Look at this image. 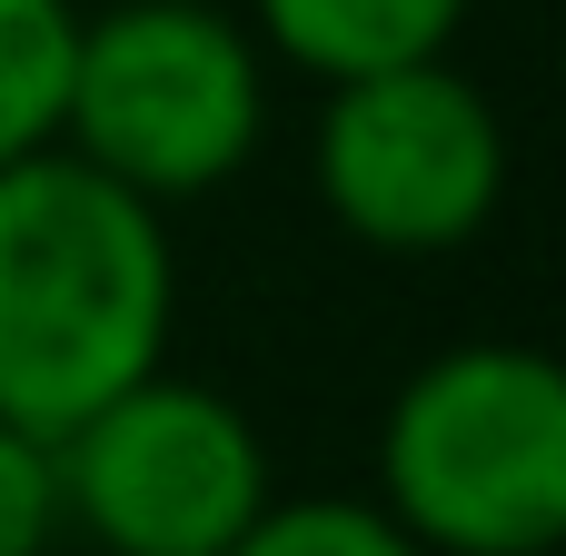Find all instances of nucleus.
<instances>
[{
  "label": "nucleus",
  "instance_id": "nucleus-1",
  "mask_svg": "<svg viewBox=\"0 0 566 556\" xmlns=\"http://www.w3.org/2000/svg\"><path fill=\"white\" fill-rule=\"evenodd\" d=\"M179 249L169 209L99 179L80 149L0 169V418L40 448L169 358Z\"/></svg>",
  "mask_w": 566,
  "mask_h": 556
},
{
  "label": "nucleus",
  "instance_id": "nucleus-2",
  "mask_svg": "<svg viewBox=\"0 0 566 556\" xmlns=\"http://www.w3.org/2000/svg\"><path fill=\"white\" fill-rule=\"evenodd\" d=\"M388 527L428 556H547L566 537V378L527 338H458L378 408Z\"/></svg>",
  "mask_w": 566,
  "mask_h": 556
},
{
  "label": "nucleus",
  "instance_id": "nucleus-3",
  "mask_svg": "<svg viewBox=\"0 0 566 556\" xmlns=\"http://www.w3.org/2000/svg\"><path fill=\"white\" fill-rule=\"evenodd\" d=\"M269 50L229 0H99L70 30L60 149L149 209L229 189L269 139Z\"/></svg>",
  "mask_w": 566,
  "mask_h": 556
},
{
  "label": "nucleus",
  "instance_id": "nucleus-4",
  "mask_svg": "<svg viewBox=\"0 0 566 556\" xmlns=\"http://www.w3.org/2000/svg\"><path fill=\"white\" fill-rule=\"evenodd\" d=\"M50 497L60 537L99 556H229L279 497V468L229 388L179 378L159 358L149 378H129L50 438Z\"/></svg>",
  "mask_w": 566,
  "mask_h": 556
},
{
  "label": "nucleus",
  "instance_id": "nucleus-5",
  "mask_svg": "<svg viewBox=\"0 0 566 556\" xmlns=\"http://www.w3.org/2000/svg\"><path fill=\"white\" fill-rule=\"evenodd\" d=\"M308 189L368 259H458L507 199V119L448 50L328 80Z\"/></svg>",
  "mask_w": 566,
  "mask_h": 556
},
{
  "label": "nucleus",
  "instance_id": "nucleus-6",
  "mask_svg": "<svg viewBox=\"0 0 566 556\" xmlns=\"http://www.w3.org/2000/svg\"><path fill=\"white\" fill-rule=\"evenodd\" d=\"M259 30V50L279 70L358 80V70H398V60H438L468 30V0H249L239 10Z\"/></svg>",
  "mask_w": 566,
  "mask_h": 556
},
{
  "label": "nucleus",
  "instance_id": "nucleus-7",
  "mask_svg": "<svg viewBox=\"0 0 566 556\" xmlns=\"http://www.w3.org/2000/svg\"><path fill=\"white\" fill-rule=\"evenodd\" d=\"M80 0H0V169L60 139Z\"/></svg>",
  "mask_w": 566,
  "mask_h": 556
},
{
  "label": "nucleus",
  "instance_id": "nucleus-8",
  "mask_svg": "<svg viewBox=\"0 0 566 556\" xmlns=\"http://www.w3.org/2000/svg\"><path fill=\"white\" fill-rule=\"evenodd\" d=\"M229 556H428V547H408L378 497H269Z\"/></svg>",
  "mask_w": 566,
  "mask_h": 556
},
{
  "label": "nucleus",
  "instance_id": "nucleus-9",
  "mask_svg": "<svg viewBox=\"0 0 566 556\" xmlns=\"http://www.w3.org/2000/svg\"><path fill=\"white\" fill-rule=\"evenodd\" d=\"M60 547V497H50V448L0 418V556Z\"/></svg>",
  "mask_w": 566,
  "mask_h": 556
}]
</instances>
